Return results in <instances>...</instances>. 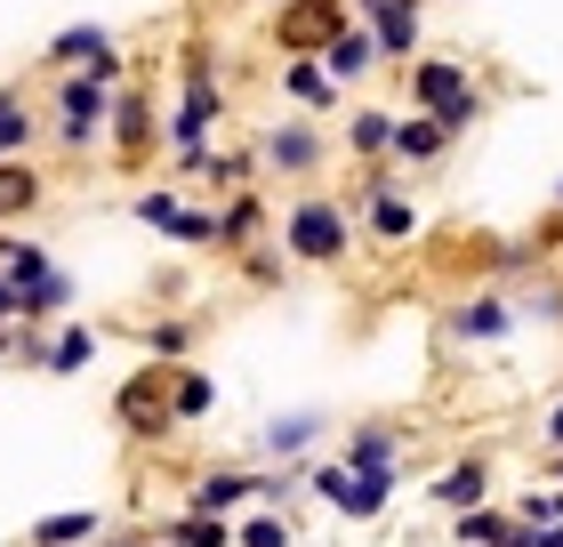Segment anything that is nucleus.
I'll use <instances>...</instances> for the list:
<instances>
[{"mask_svg": "<svg viewBox=\"0 0 563 547\" xmlns=\"http://www.w3.org/2000/svg\"><path fill=\"white\" fill-rule=\"evenodd\" d=\"M274 233H282V250H290L298 274H346L354 242H363V218H354V201L339 186H290Z\"/></svg>", "mask_w": 563, "mask_h": 547, "instance_id": "obj_1", "label": "nucleus"}, {"mask_svg": "<svg viewBox=\"0 0 563 547\" xmlns=\"http://www.w3.org/2000/svg\"><path fill=\"white\" fill-rule=\"evenodd\" d=\"M41 81V121H48V153L57 162H97L106 153V121H113V89L97 81V73H33Z\"/></svg>", "mask_w": 563, "mask_h": 547, "instance_id": "obj_2", "label": "nucleus"}, {"mask_svg": "<svg viewBox=\"0 0 563 547\" xmlns=\"http://www.w3.org/2000/svg\"><path fill=\"white\" fill-rule=\"evenodd\" d=\"M162 89H153V73H130V81L113 89V121H106V162L121 177H145L153 169V153H169L162 138Z\"/></svg>", "mask_w": 563, "mask_h": 547, "instance_id": "obj_3", "label": "nucleus"}, {"mask_svg": "<svg viewBox=\"0 0 563 547\" xmlns=\"http://www.w3.org/2000/svg\"><path fill=\"white\" fill-rule=\"evenodd\" d=\"M258 162H266V177H282V186H322V177L339 169V138L322 129V113L298 106V113L258 129Z\"/></svg>", "mask_w": 563, "mask_h": 547, "instance_id": "obj_4", "label": "nucleus"}, {"mask_svg": "<svg viewBox=\"0 0 563 547\" xmlns=\"http://www.w3.org/2000/svg\"><path fill=\"white\" fill-rule=\"evenodd\" d=\"M434 330H443V354H499L507 338L523 330L516 291H507V282H475V291H459L443 315H434Z\"/></svg>", "mask_w": 563, "mask_h": 547, "instance_id": "obj_5", "label": "nucleus"}, {"mask_svg": "<svg viewBox=\"0 0 563 547\" xmlns=\"http://www.w3.org/2000/svg\"><path fill=\"white\" fill-rule=\"evenodd\" d=\"M113 427H121L130 451H162L169 435H186V427H177V411H169V362L145 354L137 371L113 386Z\"/></svg>", "mask_w": 563, "mask_h": 547, "instance_id": "obj_6", "label": "nucleus"}, {"mask_svg": "<svg viewBox=\"0 0 563 547\" xmlns=\"http://www.w3.org/2000/svg\"><path fill=\"white\" fill-rule=\"evenodd\" d=\"M258 475H266V459H210V467H194V475H186L177 507H194V515H242V507H258Z\"/></svg>", "mask_w": 563, "mask_h": 547, "instance_id": "obj_7", "label": "nucleus"}, {"mask_svg": "<svg viewBox=\"0 0 563 547\" xmlns=\"http://www.w3.org/2000/svg\"><path fill=\"white\" fill-rule=\"evenodd\" d=\"M330 24H346V0H274L266 9V41L282 57H314L330 41Z\"/></svg>", "mask_w": 563, "mask_h": 547, "instance_id": "obj_8", "label": "nucleus"}, {"mask_svg": "<svg viewBox=\"0 0 563 547\" xmlns=\"http://www.w3.org/2000/svg\"><path fill=\"white\" fill-rule=\"evenodd\" d=\"M48 201H57V177L41 153H0V226H33Z\"/></svg>", "mask_w": 563, "mask_h": 547, "instance_id": "obj_9", "label": "nucleus"}, {"mask_svg": "<svg viewBox=\"0 0 563 547\" xmlns=\"http://www.w3.org/2000/svg\"><path fill=\"white\" fill-rule=\"evenodd\" d=\"M475 81V65L459 57V48H419L411 65H402V106H419V113H434V106H451L459 89Z\"/></svg>", "mask_w": 563, "mask_h": 547, "instance_id": "obj_10", "label": "nucleus"}, {"mask_svg": "<svg viewBox=\"0 0 563 547\" xmlns=\"http://www.w3.org/2000/svg\"><path fill=\"white\" fill-rule=\"evenodd\" d=\"M402 451H411V419H395V411H378V419H354L339 459L346 467H371V475H402Z\"/></svg>", "mask_w": 563, "mask_h": 547, "instance_id": "obj_11", "label": "nucleus"}, {"mask_svg": "<svg viewBox=\"0 0 563 547\" xmlns=\"http://www.w3.org/2000/svg\"><path fill=\"white\" fill-rule=\"evenodd\" d=\"M314 57H322V73H330L339 89H363L371 73H387V65H378V33H371V17H346V24H330V41L314 48Z\"/></svg>", "mask_w": 563, "mask_h": 547, "instance_id": "obj_12", "label": "nucleus"}, {"mask_svg": "<svg viewBox=\"0 0 563 547\" xmlns=\"http://www.w3.org/2000/svg\"><path fill=\"white\" fill-rule=\"evenodd\" d=\"M121 330H130L137 354H153V362H186V354H201V338H210V315H201V306H177V315H137Z\"/></svg>", "mask_w": 563, "mask_h": 547, "instance_id": "obj_13", "label": "nucleus"}, {"mask_svg": "<svg viewBox=\"0 0 563 547\" xmlns=\"http://www.w3.org/2000/svg\"><path fill=\"white\" fill-rule=\"evenodd\" d=\"M266 233H274V201H266V186L218 194V250H210V258H242L250 242H266Z\"/></svg>", "mask_w": 563, "mask_h": 547, "instance_id": "obj_14", "label": "nucleus"}, {"mask_svg": "<svg viewBox=\"0 0 563 547\" xmlns=\"http://www.w3.org/2000/svg\"><path fill=\"white\" fill-rule=\"evenodd\" d=\"M354 218H363V242H371V250H411L419 233H427V210L411 201V186H395V194L363 201Z\"/></svg>", "mask_w": 563, "mask_h": 547, "instance_id": "obj_15", "label": "nucleus"}, {"mask_svg": "<svg viewBox=\"0 0 563 547\" xmlns=\"http://www.w3.org/2000/svg\"><path fill=\"white\" fill-rule=\"evenodd\" d=\"M322 435H330L322 411H274V419L250 435V451H258L266 467H282V459H314V451H322Z\"/></svg>", "mask_w": 563, "mask_h": 547, "instance_id": "obj_16", "label": "nucleus"}, {"mask_svg": "<svg viewBox=\"0 0 563 547\" xmlns=\"http://www.w3.org/2000/svg\"><path fill=\"white\" fill-rule=\"evenodd\" d=\"M395 162L402 169H443L451 162V153H459V138H451V129H443V113H419V106H402L395 113Z\"/></svg>", "mask_w": 563, "mask_h": 547, "instance_id": "obj_17", "label": "nucleus"}, {"mask_svg": "<svg viewBox=\"0 0 563 547\" xmlns=\"http://www.w3.org/2000/svg\"><path fill=\"white\" fill-rule=\"evenodd\" d=\"M371 33H378V65L402 73L427 48V0H387V9L371 17Z\"/></svg>", "mask_w": 563, "mask_h": 547, "instance_id": "obj_18", "label": "nucleus"}, {"mask_svg": "<svg viewBox=\"0 0 563 547\" xmlns=\"http://www.w3.org/2000/svg\"><path fill=\"white\" fill-rule=\"evenodd\" d=\"M499 491V475H492V451H459L443 475L427 483V500L443 507V515H459V507H475V500H492Z\"/></svg>", "mask_w": 563, "mask_h": 547, "instance_id": "obj_19", "label": "nucleus"}, {"mask_svg": "<svg viewBox=\"0 0 563 547\" xmlns=\"http://www.w3.org/2000/svg\"><path fill=\"white\" fill-rule=\"evenodd\" d=\"M41 81H0V153H41Z\"/></svg>", "mask_w": 563, "mask_h": 547, "instance_id": "obj_20", "label": "nucleus"}, {"mask_svg": "<svg viewBox=\"0 0 563 547\" xmlns=\"http://www.w3.org/2000/svg\"><path fill=\"white\" fill-rule=\"evenodd\" d=\"M97 354H106V330L81 322V315H65V322H48V362H41V379H81Z\"/></svg>", "mask_w": 563, "mask_h": 547, "instance_id": "obj_21", "label": "nucleus"}, {"mask_svg": "<svg viewBox=\"0 0 563 547\" xmlns=\"http://www.w3.org/2000/svg\"><path fill=\"white\" fill-rule=\"evenodd\" d=\"M258 177H266L258 138H250V145H225V138H218V145L194 162V186H210V201H218V194H234V186H258Z\"/></svg>", "mask_w": 563, "mask_h": 547, "instance_id": "obj_22", "label": "nucleus"}, {"mask_svg": "<svg viewBox=\"0 0 563 547\" xmlns=\"http://www.w3.org/2000/svg\"><path fill=\"white\" fill-rule=\"evenodd\" d=\"M274 81H282V97H290V106H306V113H339V106H346V89L322 73V57H282Z\"/></svg>", "mask_w": 563, "mask_h": 547, "instance_id": "obj_23", "label": "nucleus"}, {"mask_svg": "<svg viewBox=\"0 0 563 547\" xmlns=\"http://www.w3.org/2000/svg\"><path fill=\"white\" fill-rule=\"evenodd\" d=\"M395 113H402V106H346L339 153H346V162H387V145H395Z\"/></svg>", "mask_w": 563, "mask_h": 547, "instance_id": "obj_24", "label": "nucleus"}, {"mask_svg": "<svg viewBox=\"0 0 563 547\" xmlns=\"http://www.w3.org/2000/svg\"><path fill=\"white\" fill-rule=\"evenodd\" d=\"M169 411H177V427H201V419H218V371H201V362H169Z\"/></svg>", "mask_w": 563, "mask_h": 547, "instance_id": "obj_25", "label": "nucleus"}, {"mask_svg": "<svg viewBox=\"0 0 563 547\" xmlns=\"http://www.w3.org/2000/svg\"><path fill=\"white\" fill-rule=\"evenodd\" d=\"M113 524L97 507H57V515H41V524H24V547H97Z\"/></svg>", "mask_w": 563, "mask_h": 547, "instance_id": "obj_26", "label": "nucleus"}, {"mask_svg": "<svg viewBox=\"0 0 563 547\" xmlns=\"http://www.w3.org/2000/svg\"><path fill=\"white\" fill-rule=\"evenodd\" d=\"M507 291H516V315L531 330H563V274L555 266H531L523 282H507Z\"/></svg>", "mask_w": 563, "mask_h": 547, "instance_id": "obj_27", "label": "nucleus"}, {"mask_svg": "<svg viewBox=\"0 0 563 547\" xmlns=\"http://www.w3.org/2000/svg\"><path fill=\"white\" fill-rule=\"evenodd\" d=\"M225 266L242 274V291H290V282H298L290 250H282V233H266V242H250L242 258H225Z\"/></svg>", "mask_w": 563, "mask_h": 547, "instance_id": "obj_28", "label": "nucleus"}, {"mask_svg": "<svg viewBox=\"0 0 563 547\" xmlns=\"http://www.w3.org/2000/svg\"><path fill=\"white\" fill-rule=\"evenodd\" d=\"M507 532H516V507H507L499 491H492V500H475V507H459V515H451V547H499Z\"/></svg>", "mask_w": 563, "mask_h": 547, "instance_id": "obj_29", "label": "nucleus"}, {"mask_svg": "<svg viewBox=\"0 0 563 547\" xmlns=\"http://www.w3.org/2000/svg\"><path fill=\"white\" fill-rule=\"evenodd\" d=\"M106 41H121L113 24H65V33H48V48H41V73H73V65H89Z\"/></svg>", "mask_w": 563, "mask_h": 547, "instance_id": "obj_30", "label": "nucleus"}, {"mask_svg": "<svg viewBox=\"0 0 563 547\" xmlns=\"http://www.w3.org/2000/svg\"><path fill=\"white\" fill-rule=\"evenodd\" d=\"M153 532H162L169 547H242V539H234V515H194V507L162 515Z\"/></svg>", "mask_w": 563, "mask_h": 547, "instance_id": "obj_31", "label": "nucleus"}, {"mask_svg": "<svg viewBox=\"0 0 563 547\" xmlns=\"http://www.w3.org/2000/svg\"><path fill=\"white\" fill-rule=\"evenodd\" d=\"M16 298H24V322H65L73 315V274L48 266L41 282H16Z\"/></svg>", "mask_w": 563, "mask_h": 547, "instance_id": "obj_32", "label": "nucleus"}, {"mask_svg": "<svg viewBox=\"0 0 563 547\" xmlns=\"http://www.w3.org/2000/svg\"><path fill=\"white\" fill-rule=\"evenodd\" d=\"M177 210H186V186H177V177H169V186H137V194H130V218H137L145 233H162V242H169Z\"/></svg>", "mask_w": 563, "mask_h": 547, "instance_id": "obj_33", "label": "nucleus"}, {"mask_svg": "<svg viewBox=\"0 0 563 547\" xmlns=\"http://www.w3.org/2000/svg\"><path fill=\"white\" fill-rule=\"evenodd\" d=\"M234 539L242 547H298V524H290V507H242Z\"/></svg>", "mask_w": 563, "mask_h": 547, "instance_id": "obj_34", "label": "nucleus"}, {"mask_svg": "<svg viewBox=\"0 0 563 547\" xmlns=\"http://www.w3.org/2000/svg\"><path fill=\"white\" fill-rule=\"evenodd\" d=\"M169 242L194 250V258H210V250H218V201H186V210H177V226H169Z\"/></svg>", "mask_w": 563, "mask_h": 547, "instance_id": "obj_35", "label": "nucleus"}, {"mask_svg": "<svg viewBox=\"0 0 563 547\" xmlns=\"http://www.w3.org/2000/svg\"><path fill=\"white\" fill-rule=\"evenodd\" d=\"M434 113H443V129H451V138H467V129H475L483 113H492V97H483V89L467 81V89H459V97H451V106H434Z\"/></svg>", "mask_w": 563, "mask_h": 547, "instance_id": "obj_36", "label": "nucleus"}, {"mask_svg": "<svg viewBox=\"0 0 563 547\" xmlns=\"http://www.w3.org/2000/svg\"><path fill=\"white\" fill-rule=\"evenodd\" d=\"M523 233H531V250H540V266H555L563 258V201H548V218H531Z\"/></svg>", "mask_w": 563, "mask_h": 547, "instance_id": "obj_37", "label": "nucleus"}, {"mask_svg": "<svg viewBox=\"0 0 563 547\" xmlns=\"http://www.w3.org/2000/svg\"><path fill=\"white\" fill-rule=\"evenodd\" d=\"M507 507H516V524H555V483L531 475V491H516Z\"/></svg>", "mask_w": 563, "mask_h": 547, "instance_id": "obj_38", "label": "nucleus"}, {"mask_svg": "<svg viewBox=\"0 0 563 547\" xmlns=\"http://www.w3.org/2000/svg\"><path fill=\"white\" fill-rule=\"evenodd\" d=\"M48 266H57V258H48V242H16V258H9L0 274H9V282H41Z\"/></svg>", "mask_w": 563, "mask_h": 547, "instance_id": "obj_39", "label": "nucleus"}, {"mask_svg": "<svg viewBox=\"0 0 563 547\" xmlns=\"http://www.w3.org/2000/svg\"><path fill=\"white\" fill-rule=\"evenodd\" d=\"M97 547H169L162 532H153V524H130V532H106V539H97Z\"/></svg>", "mask_w": 563, "mask_h": 547, "instance_id": "obj_40", "label": "nucleus"}, {"mask_svg": "<svg viewBox=\"0 0 563 547\" xmlns=\"http://www.w3.org/2000/svg\"><path fill=\"white\" fill-rule=\"evenodd\" d=\"M531 442H540V451H563V395L548 403V419H540V435H531Z\"/></svg>", "mask_w": 563, "mask_h": 547, "instance_id": "obj_41", "label": "nucleus"}, {"mask_svg": "<svg viewBox=\"0 0 563 547\" xmlns=\"http://www.w3.org/2000/svg\"><path fill=\"white\" fill-rule=\"evenodd\" d=\"M540 483H563V451H540Z\"/></svg>", "mask_w": 563, "mask_h": 547, "instance_id": "obj_42", "label": "nucleus"}, {"mask_svg": "<svg viewBox=\"0 0 563 547\" xmlns=\"http://www.w3.org/2000/svg\"><path fill=\"white\" fill-rule=\"evenodd\" d=\"M16 242H24V226H0V266L16 258Z\"/></svg>", "mask_w": 563, "mask_h": 547, "instance_id": "obj_43", "label": "nucleus"}, {"mask_svg": "<svg viewBox=\"0 0 563 547\" xmlns=\"http://www.w3.org/2000/svg\"><path fill=\"white\" fill-rule=\"evenodd\" d=\"M531 539H540V547H563V524H531Z\"/></svg>", "mask_w": 563, "mask_h": 547, "instance_id": "obj_44", "label": "nucleus"}, {"mask_svg": "<svg viewBox=\"0 0 563 547\" xmlns=\"http://www.w3.org/2000/svg\"><path fill=\"white\" fill-rule=\"evenodd\" d=\"M378 9H387V0H354V17H378Z\"/></svg>", "mask_w": 563, "mask_h": 547, "instance_id": "obj_45", "label": "nucleus"}, {"mask_svg": "<svg viewBox=\"0 0 563 547\" xmlns=\"http://www.w3.org/2000/svg\"><path fill=\"white\" fill-rule=\"evenodd\" d=\"M234 9H274V0H234Z\"/></svg>", "mask_w": 563, "mask_h": 547, "instance_id": "obj_46", "label": "nucleus"}, {"mask_svg": "<svg viewBox=\"0 0 563 547\" xmlns=\"http://www.w3.org/2000/svg\"><path fill=\"white\" fill-rule=\"evenodd\" d=\"M555 201H563V177H555Z\"/></svg>", "mask_w": 563, "mask_h": 547, "instance_id": "obj_47", "label": "nucleus"}, {"mask_svg": "<svg viewBox=\"0 0 563 547\" xmlns=\"http://www.w3.org/2000/svg\"><path fill=\"white\" fill-rule=\"evenodd\" d=\"M427 9H434V0H427Z\"/></svg>", "mask_w": 563, "mask_h": 547, "instance_id": "obj_48", "label": "nucleus"}]
</instances>
